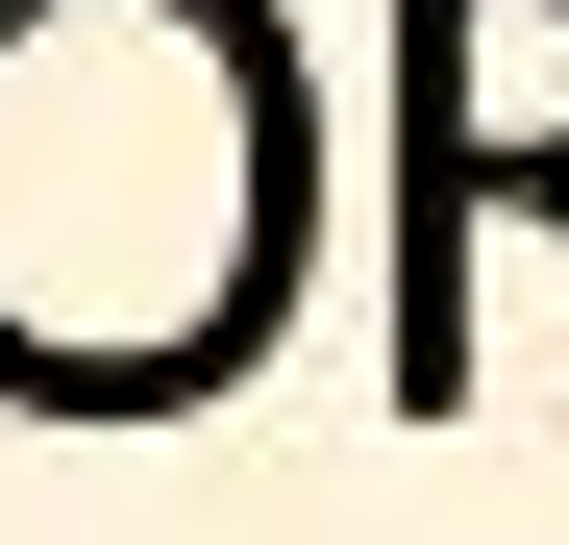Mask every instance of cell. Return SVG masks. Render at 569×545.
I'll return each mask as SVG.
<instances>
[{
	"label": "cell",
	"mask_w": 569,
	"mask_h": 545,
	"mask_svg": "<svg viewBox=\"0 0 569 545\" xmlns=\"http://www.w3.org/2000/svg\"><path fill=\"white\" fill-rule=\"evenodd\" d=\"M569 224V0H397V397H470V224Z\"/></svg>",
	"instance_id": "7a4b0ae2"
},
{
	"label": "cell",
	"mask_w": 569,
	"mask_h": 545,
	"mask_svg": "<svg viewBox=\"0 0 569 545\" xmlns=\"http://www.w3.org/2000/svg\"><path fill=\"white\" fill-rule=\"evenodd\" d=\"M322 272V75L272 0H0V397H223Z\"/></svg>",
	"instance_id": "6da1fadb"
}]
</instances>
